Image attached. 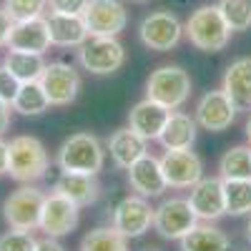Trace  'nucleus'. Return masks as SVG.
Listing matches in <instances>:
<instances>
[{
    "instance_id": "nucleus-1",
    "label": "nucleus",
    "mask_w": 251,
    "mask_h": 251,
    "mask_svg": "<svg viewBox=\"0 0 251 251\" xmlns=\"http://www.w3.org/2000/svg\"><path fill=\"white\" fill-rule=\"evenodd\" d=\"M183 33L191 40V46L203 53H219L231 40V28L226 25L219 5H201L199 10H194L186 20Z\"/></svg>"
},
{
    "instance_id": "nucleus-2",
    "label": "nucleus",
    "mask_w": 251,
    "mask_h": 251,
    "mask_svg": "<svg viewBox=\"0 0 251 251\" xmlns=\"http://www.w3.org/2000/svg\"><path fill=\"white\" fill-rule=\"evenodd\" d=\"M55 163L60 171L98 176V171L106 163V149L93 133H73L60 143Z\"/></svg>"
},
{
    "instance_id": "nucleus-3",
    "label": "nucleus",
    "mask_w": 251,
    "mask_h": 251,
    "mask_svg": "<svg viewBox=\"0 0 251 251\" xmlns=\"http://www.w3.org/2000/svg\"><path fill=\"white\" fill-rule=\"evenodd\" d=\"M48 174V151L35 136H15L8 143V176L18 183H33Z\"/></svg>"
},
{
    "instance_id": "nucleus-4",
    "label": "nucleus",
    "mask_w": 251,
    "mask_h": 251,
    "mask_svg": "<svg viewBox=\"0 0 251 251\" xmlns=\"http://www.w3.org/2000/svg\"><path fill=\"white\" fill-rule=\"evenodd\" d=\"M191 96V75L181 66H161L146 80V98H151L169 111H178Z\"/></svg>"
},
{
    "instance_id": "nucleus-5",
    "label": "nucleus",
    "mask_w": 251,
    "mask_h": 251,
    "mask_svg": "<svg viewBox=\"0 0 251 251\" xmlns=\"http://www.w3.org/2000/svg\"><path fill=\"white\" fill-rule=\"evenodd\" d=\"M78 63L93 75H113L126 63V48L118 43V38L91 35L83 46H78Z\"/></svg>"
},
{
    "instance_id": "nucleus-6",
    "label": "nucleus",
    "mask_w": 251,
    "mask_h": 251,
    "mask_svg": "<svg viewBox=\"0 0 251 251\" xmlns=\"http://www.w3.org/2000/svg\"><path fill=\"white\" fill-rule=\"evenodd\" d=\"M46 194L35 186H20L3 201V219L10 228L18 231H35L40 226V211H43Z\"/></svg>"
},
{
    "instance_id": "nucleus-7",
    "label": "nucleus",
    "mask_w": 251,
    "mask_h": 251,
    "mask_svg": "<svg viewBox=\"0 0 251 251\" xmlns=\"http://www.w3.org/2000/svg\"><path fill=\"white\" fill-rule=\"evenodd\" d=\"M199 216L194 214L188 199H166L153 208V228L161 239L178 241L191 228H196Z\"/></svg>"
},
{
    "instance_id": "nucleus-8",
    "label": "nucleus",
    "mask_w": 251,
    "mask_h": 251,
    "mask_svg": "<svg viewBox=\"0 0 251 251\" xmlns=\"http://www.w3.org/2000/svg\"><path fill=\"white\" fill-rule=\"evenodd\" d=\"M183 35V23L178 15L169 10H156L151 15H146L138 25V38L149 50L169 53L171 48L178 46V40Z\"/></svg>"
},
{
    "instance_id": "nucleus-9",
    "label": "nucleus",
    "mask_w": 251,
    "mask_h": 251,
    "mask_svg": "<svg viewBox=\"0 0 251 251\" xmlns=\"http://www.w3.org/2000/svg\"><path fill=\"white\" fill-rule=\"evenodd\" d=\"M80 221V206H75L71 199L60 196L50 191L43 201V211H40V231L46 236L60 239L75 231V226Z\"/></svg>"
},
{
    "instance_id": "nucleus-10",
    "label": "nucleus",
    "mask_w": 251,
    "mask_h": 251,
    "mask_svg": "<svg viewBox=\"0 0 251 251\" xmlns=\"http://www.w3.org/2000/svg\"><path fill=\"white\" fill-rule=\"evenodd\" d=\"M83 20L91 35L118 38L128 25V10L123 8L121 0H88Z\"/></svg>"
},
{
    "instance_id": "nucleus-11",
    "label": "nucleus",
    "mask_w": 251,
    "mask_h": 251,
    "mask_svg": "<svg viewBox=\"0 0 251 251\" xmlns=\"http://www.w3.org/2000/svg\"><path fill=\"white\" fill-rule=\"evenodd\" d=\"M40 86H43L50 106H71L80 93V75L71 63H46V71L40 75Z\"/></svg>"
},
{
    "instance_id": "nucleus-12",
    "label": "nucleus",
    "mask_w": 251,
    "mask_h": 251,
    "mask_svg": "<svg viewBox=\"0 0 251 251\" xmlns=\"http://www.w3.org/2000/svg\"><path fill=\"white\" fill-rule=\"evenodd\" d=\"M158 161L169 188H191L203 178V163L191 149L166 151Z\"/></svg>"
},
{
    "instance_id": "nucleus-13",
    "label": "nucleus",
    "mask_w": 251,
    "mask_h": 251,
    "mask_svg": "<svg viewBox=\"0 0 251 251\" xmlns=\"http://www.w3.org/2000/svg\"><path fill=\"white\" fill-rule=\"evenodd\" d=\"M113 226L126 239H138L153 226V208L143 196H126L113 208Z\"/></svg>"
},
{
    "instance_id": "nucleus-14",
    "label": "nucleus",
    "mask_w": 251,
    "mask_h": 251,
    "mask_svg": "<svg viewBox=\"0 0 251 251\" xmlns=\"http://www.w3.org/2000/svg\"><path fill=\"white\" fill-rule=\"evenodd\" d=\"M234 118H236V106L221 88L203 93L196 103V123L203 131L221 133L234 123Z\"/></svg>"
},
{
    "instance_id": "nucleus-15",
    "label": "nucleus",
    "mask_w": 251,
    "mask_h": 251,
    "mask_svg": "<svg viewBox=\"0 0 251 251\" xmlns=\"http://www.w3.org/2000/svg\"><path fill=\"white\" fill-rule=\"evenodd\" d=\"M50 33L46 15H38L30 20H15L10 35H8V50H23V53H38L43 55L50 48Z\"/></svg>"
},
{
    "instance_id": "nucleus-16",
    "label": "nucleus",
    "mask_w": 251,
    "mask_h": 251,
    "mask_svg": "<svg viewBox=\"0 0 251 251\" xmlns=\"http://www.w3.org/2000/svg\"><path fill=\"white\" fill-rule=\"evenodd\" d=\"M126 171H128L131 188L143 199H156L169 188V183L163 178V171H161V161L153 153H143Z\"/></svg>"
},
{
    "instance_id": "nucleus-17",
    "label": "nucleus",
    "mask_w": 251,
    "mask_h": 251,
    "mask_svg": "<svg viewBox=\"0 0 251 251\" xmlns=\"http://www.w3.org/2000/svg\"><path fill=\"white\" fill-rule=\"evenodd\" d=\"M194 214L199 221H216L226 214V199H224V178H201L191 186L188 196Z\"/></svg>"
},
{
    "instance_id": "nucleus-18",
    "label": "nucleus",
    "mask_w": 251,
    "mask_h": 251,
    "mask_svg": "<svg viewBox=\"0 0 251 251\" xmlns=\"http://www.w3.org/2000/svg\"><path fill=\"white\" fill-rule=\"evenodd\" d=\"M171 111L161 106V103L151 100V98H143L138 100L136 106L131 108L128 113V126L146 141H158L161 131H163V126L166 121H169Z\"/></svg>"
},
{
    "instance_id": "nucleus-19",
    "label": "nucleus",
    "mask_w": 251,
    "mask_h": 251,
    "mask_svg": "<svg viewBox=\"0 0 251 251\" xmlns=\"http://www.w3.org/2000/svg\"><path fill=\"white\" fill-rule=\"evenodd\" d=\"M48 20V33H50V43L58 48H78L91 38L86 20L83 15L73 13H50L46 15Z\"/></svg>"
},
{
    "instance_id": "nucleus-20",
    "label": "nucleus",
    "mask_w": 251,
    "mask_h": 251,
    "mask_svg": "<svg viewBox=\"0 0 251 251\" xmlns=\"http://www.w3.org/2000/svg\"><path fill=\"white\" fill-rule=\"evenodd\" d=\"M221 91L231 98L236 111H251V55L236 58L226 68Z\"/></svg>"
},
{
    "instance_id": "nucleus-21",
    "label": "nucleus",
    "mask_w": 251,
    "mask_h": 251,
    "mask_svg": "<svg viewBox=\"0 0 251 251\" xmlns=\"http://www.w3.org/2000/svg\"><path fill=\"white\" fill-rule=\"evenodd\" d=\"M53 191L60 194V196H66V199H71L75 206H91L98 199V194H100V186H98L96 176H91V174L60 171L55 183H53Z\"/></svg>"
},
{
    "instance_id": "nucleus-22",
    "label": "nucleus",
    "mask_w": 251,
    "mask_h": 251,
    "mask_svg": "<svg viewBox=\"0 0 251 251\" xmlns=\"http://www.w3.org/2000/svg\"><path fill=\"white\" fill-rule=\"evenodd\" d=\"M108 153L118 169H128L133 161H138L143 153H149V141L141 138L131 126L118 128L108 138Z\"/></svg>"
},
{
    "instance_id": "nucleus-23",
    "label": "nucleus",
    "mask_w": 251,
    "mask_h": 251,
    "mask_svg": "<svg viewBox=\"0 0 251 251\" xmlns=\"http://www.w3.org/2000/svg\"><path fill=\"white\" fill-rule=\"evenodd\" d=\"M196 133H199L196 118H191L188 113H181V111H171V116H169V121H166L158 141H161V146L166 151L191 149V146L196 143Z\"/></svg>"
},
{
    "instance_id": "nucleus-24",
    "label": "nucleus",
    "mask_w": 251,
    "mask_h": 251,
    "mask_svg": "<svg viewBox=\"0 0 251 251\" xmlns=\"http://www.w3.org/2000/svg\"><path fill=\"white\" fill-rule=\"evenodd\" d=\"M181 251H228V239L221 228L211 224H196L183 239H178Z\"/></svg>"
},
{
    "instance_id": "nucleus-25",
    "label": "nucleus",
    "mask_w": 251,
    "mask_h": 251,
    "mask_svg": "<svg viewBox=\"0 0 251 251\" xmlns=\"http://www.w3.org/2000/svg\"><path fill=\"white\" fill-rule=\"evenodd\" d=\"M50 108V100L40 86V80H28L20 83L18 96L13 100V111H18L20 116H40Z\"/></svg>"
},
{
    "instance_id": "nucleus-26",
    "label": "nucleus",
    "mask_w": 251,
    "mask_h": 251,
    "mask_svg": "<svg viewBox=\"0 0 251 251\" xmlns=\"http://www.w3.org/2000/svg\"><path fill=\"white\" fill-rule=\"evenodd\" d=\"M3 66H5L20 83H28V80H40V75H43V71H46V60H43V55H38V53L8 50Z\"/></svg>"
},
{
    "instance_id": "nucleus-27",
    "label": "nucleus",
    "mask_w": 251,
    "mask_h": 251,
    "mask_svg": "<svg viewBox=\"0 0 251 251\" xmlns=\"http://www.w3.org/2000/svg\"><path fill=\"white\" fill-rule=\"evenodd\" d=\"M80 251H128V239L116 226H98L83 236Z\"/></svg>"
},
{
    "instance_id": "nucleus-28",
    "label": "nucleus",
    "mask_w": 251,
    "mask_h": 251,
    "mask_svg": "<svg viewBox=\"0 0 251 251\" xmlns=\"http://www.w3.org/2000/svg\"><path fill=\"white\" fill-rule=\"evenodd\" d=\"M219 174L224 181L251 178V149L249 146H234L219 161Z\"/></svg>"
},
{
    "instance_id": "nucleus-29",
    "label": "nucleus",
    "mask_w": 251,
    "mask_h": 251,
    "mask_svg": "<svg viewBox=\"0 0 251 251\" xmlns=\"http://www.w3.org/2000/svg\"><path fill=\"white\" fill-rule=\"evenodd\" d=\"M224 199L228 216H249L251 214V178L224 181Z\"/></svg>"
},
{
    "instance_id": "nucleus-30",
    "label": "nucleus",
    "mask_w": 251,
    "mask_h": 251,
    "mask_svg": "<svg viewBox=\"0 0 251 251\" xmlns=\"http://www.w3.org/2000/svg\"><path fill=\"white\" fill-rule=\"evenodd\" d=\"M219 10L231 33L251 30V0H219Z\"/></svg>"
},
{
    "instance_id": "nucleus-31",
    "label": "nucleus",
    "mask_w": 251,
    "mask_h": 251,
    "mask_svg": "<svg viewBox=\"0 0 251 251\" xmlns=\"http://www.w3.org/2000/svg\"><path fill=\"white\" fill-rule=\"evenodd\" d=\"M48 8V0H5V13L15 20H30L43 15Z\"/></svg>"
},
{
    "instance_id": "nucleus-32",
    "label": "nucleus",
    "mask_w": 251,
    "mask_h": 251,
    "mask_svg": "<svg viewBox=\"0 0 251 251\" xmlns=\"http://www.w3.org/2000/svg\"><path fill=\"white\" fill-rule=\"evenodd\" d=\"M38 249V239L33 236V231H18L10 228L0 236V251H35Z\"/></svg>"
},
{
    "instance_id": "nucleus-33",
    "label": "nucleus",
    "mask_w": 251,
    "mask_h": 251,
    "mask_svg": "<svg viewBox=\"0 0 251 251\" xmlns=\"http://www.w3.org/2000/svg\"><path fill=\"white\" fill-rule=\"evenodd\" d=\"M18 88H20V80L5 68V66H0V98L8 100L10 106H13V100L18 96Z\"/></svg>"
},
{
    "instance_id": "nucleus-34",
    "label": "nucleus",
    "mask_w": 251,
    "mask_h": 251,
    "mask_svg": "<svg viewBox=\"0 0 251 251\" xmlns=\"http://www.w3.org/2000/svg\"><path fill=\"white\" fill-rule=\"evenodd\" d=\"M50 13H73V15H83L88 0H48Z\"/></svg>"
},
{
    "instance_id": "nucleus-35",
    "label": "nucleus",
    "mask_w": 251,
    "mask_h": 251,
    "mask_svg": "<svg viewBox=\"0 0 251 251\" xmlns=\"http://www.w3.org/2000/svg\"><path fill=\"white\" fill-rule=\"evenodd\" d=\"M10 28H13V18L5 13V8H0V48H8Z\"/></svg>"
},
{
    "instance_id": "nucleus-36",
    "label": "nucleus",
    "mask_w": 251,
    "mask_h": 251,
    "mask_svg": "<svg viewBox=\"0 0 251 251\" xmlns=\"http://www.w3.org/2000/svg\"><path fill=\"white\" fill-rule=\"evenodd\" d=\"M10 111H13V106H10L8 100L0 98V136L10 128Z\"/></svg>"
},
{
    "instance_id": "nucleus-37",
    "label": "nucleus",
    "mask_w": 251,
    "mask_h": 251,
    "mask_svg": "<svg viewBox=\"0 0 251 251\" xmlns=\"http://www.w3.org/2000/svg\"><path fill=\"white\" fill-rule=\"evenodd\" d=\"M35 251H66V246H63L58 239H53V236H46V239L38 241V249Z\"/></svg>"
},
{
    "instance_id": "nucleus-38",
    "label": "nucleus",
    "mask_w": 251,
    "mask_h": 251,
    "mask_svg": "<svg viewBox=\"0 0 251 251\" xmlns=\"http://www.w3.org/2000/svg\"><path fill=\"white\" fill-rule=\"evenodd\" d=\"M8 174V143L0 138V176Z\"/></svg>"
},
{
    "instance_id": "nucleus-39",
    "label": "nucleus",
    "mask_w": 251,
    "mask_h": 251,
    "mask_svg": "<svg viewBox=\"0 0 251 251\" xmlns=\"http://www.w3.org/2000/svg\"><path fill=\"white\" fill-rule=\"evenodd\" d=\"M246 239L251 241V214H249V221H246Z\"/></svg>"
},
{
    "instance_id": "nucleus-40",
    "label": "nucleus",
    "mask_w": 251,
    "mask_h": 251,
    "mask_svg": "<svg viewBox=\"0 0 251 251\" xmlns=\"http://www.w3.org/2000/svg\"><path fill=\"white\" fill-rule=\"evenodd\" d=\"M246 138L251 141V116H249V121H246Z\"/></svg>"
},
{
    "instance_id": "nucleus-41",
    "label": "nucleus",
    "mask_w": 251,
    "mask_h": 251,
    "mask_svg": "<svg viewBox=\"0 0 251 251\" xmlns=\"http://www.w3.org/2000/svg\"><path fill=\"white\" fill-rule=\"evenodd\" d=\"M188 3V0H176V5H186Z\"/></svg>"
},
{
    "instance_id": "nucleus-42",
    "label": "nucleus",
    "mask_w": 251,
    "mask_h": 251,
    "mask_svg": "<svg viewBox=\"0 0 251 251\" xmlns=\"http://www.w3.org/2000/svg\"><path fill=\"white\" fill-rule=\"evenodd\" d=\"M131 3H146V0H131Z\"/></svg>"
},
{
    "instance_id": "nucleus-43",
    "label": "nucleus",
    "mask_w": 251,
    "mask_h": 251,
    "mask_svg": "<svg viewBox=\"0 0 251 251\" xmlns=\"http://www.w3.org/2000/svg\"><path fill=\"white\" fill-rule=\"evenodd\" d=\"M143 251H158V249H143Z\"/></svg>"
}]
</instances>
